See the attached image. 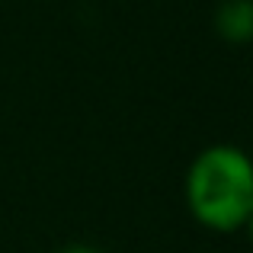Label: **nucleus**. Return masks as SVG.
I'll use <instances>...</instances> for the list:
<instances>
[{
	"label": "nucleus",
	"mask_w": 253,
	"mask_h": 253,
	"mask_svg": "<svg viewBox=\"0 0 253 253\" xmlns=\"http://www.w3.org/2000/svg\"><path fill=\"white\" fill-rule=\"evenodd\" d=\"M215 32L224 42H250L253 39V0H221L215 10Z\"/></svg>",
	"instance_id": "f03ea898"
},
{
	"label": "nucleus",
	"mask_w": 253,
	"mask_h": 253,
	"mask_svg": "<svg viewBox=\"0 0 253 253\" xmlns=\"http://www.w3.org/2000/svg\"><path fill=\"white\" fill-rule=\"evenodd\" d=\"M244 231H247V237L253 241V211H250V218H247V224H244Z\"/></svg>",
	"instance_id": "20e7f679"
},
{
	"label": "nucleus",
	"mask_w": 253,
	"mask_h": 253,
	"mask_svg": "<svg viewBox=\"0 0 253 253\" xmlns=\"http://www.w3.org/2000/svg\"><path fill=\"white\" fill-rule=\"evenodd\" d=\"M58 253H103V250L86 247V244H71V247H64V250H58Z\"/></svg>",
	"instance_id": "7ed1b4c3"
},
{
	"label": "nucleus",
	"mask_w": 253,
	"mask_h": 253,
	"mask_svg": "<svg viewBox=\"0 0 253 253\" xmlns=\"http://www.w3.org/2000/svg\"><path fill=\"white\" fill-rule=\"evenodd\" d=\"M186 209L215 234L244 231L253 211V157L237 144H209L186 170Z\"/></svg>",
	"instance_id": "f257e3e1"
}]
</instances>
